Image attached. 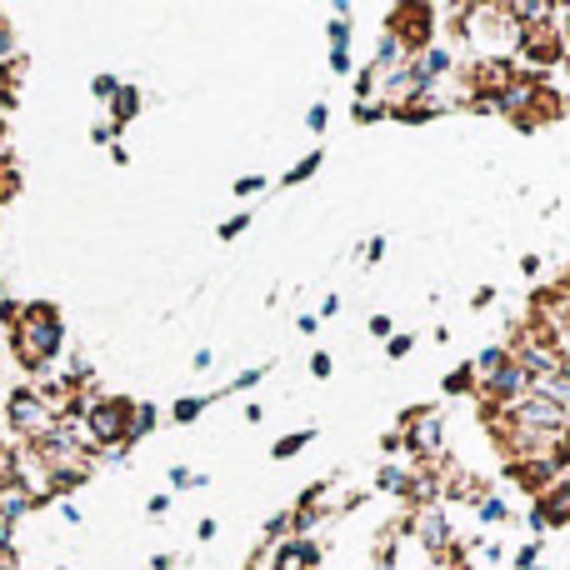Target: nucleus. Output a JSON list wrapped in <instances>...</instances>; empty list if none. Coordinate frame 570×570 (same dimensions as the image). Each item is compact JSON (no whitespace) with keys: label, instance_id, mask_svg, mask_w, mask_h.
<instances>
[{"label":"nucleus","instance_id":"ddd939ff","mask_svg":"<svg viewBox=\"0 0 570 570\" xmlns=\"http://www.w3.org/2000/svg\"><path fill=\"white\" fill-rule=\"evenodd\" d=\"M505 361H511V351H505V345H485V351L475 355V375H491V371H501Z\"/></svg>","mask_w":570,"mask_h":570},{"label":"nucleus","instance_id":"2eb2a0df","mask_svg":"<svg viewBox=\"0 0 570 570\" xmlns=\"http://www.w3.org/2000/svg\"><path fill=\"white\" fill-rule=\"evenodd\" d=\"M150 425H156V405H136V411H130V441H136V435H146Z\"/></svg>","mask_w":570,"mask_h":570},{"label":"nucleus","instance_id":"cd10ccee","mask_svg":"<svg viewBox=\"0 0 570 570\" xmlns=\"http://www.w3.org/2000/svg\"><path fill=\"white\" fill-rule=\"evenodd\" d=\"M331 70L345 76V70H351V50H331Z\"/></svg>","mask_w":570,"mask_h":570},{"label":"nucleus","instance_id":"f03ea898","mask_svg":"<svg viewBox=\"0 0 570 570\" xmlns=\"http://www.w3.org/2000/svg\"><path fill=\"white\" fill-rule=\"evenodd\" d=\"M56 351H60V315L50 305H30L26 325H20V355L36 365V361H50Z\"/></svg>","mask_w":570,"mask_h":570},{"label":"nucleus","instance_id":"39448f33","mask_svg":"<svg viewBox=\"0 0 570 570\" xmlns=\"http://www.w3.org/2000/svg\"><path fill=\"white\" fill-rule=\"evenodd\" d=\"M481 395L491 405H511V401H521V395H531V375H525L515 361H505L501 371L481 375Z\"/></svg>","mask_w":570,"mask_h":570},{"label":"nucleus","instance_id":"2f4dec72","mask_svg":"<svg viewBox=\"0 0 570 570\" xmlns=\"http://www.w3.org/2000/svg\"><path fill=\"white\" fill-rule=\"evenodd\" d=\"M261 375H266V371H246L236 385H230V391H250V385H261Z\"/></svg>","mask_w":570,"mask_h":570},{"label":"nucleus","instance_id":"7ed1b4c3","mask_svg":"<svg viewBox=\"0 0 570 570\" xmlns=\"http://www.w3.org/2000/svg\"><path fill=\"white\" fill-rule=\"evenodd\" d=\"M86 425H90V441H96V445H126L130 441V405L126 401L90 405Z\"/></svg>","mask_w":570,"mask_h":570},{"label":"nucleus","instance_id":"f3484780","mask_svg":"<svg viewBox=\"0 0 570 570\" xmlns=\"http://www.w3.org/2000/svg\"><path fill=\"white\" fill-rule=\"evenodd\" d=\"M315 170H321V150H315V156H305L301 166H291V176H285V186H295V180H311Z\"/></svg>","mask_w":570,"mask_h":570},{"label":"nucleus","instance_id":"9b49d317","mask_svg":"<svg viewBox=\"0 0 570 570\" xmlns=\"http://www.w3.org/2000/svg\"><path fill=\"white\" fill-rule=\"evenodd\" d=\"M375 485H381V491H391V495H405V491H411V475H405L401 465H381V471H375Z\"/></svg>","mask_w":570,"mask_h":570},{"label":"nucleus","instance_id":"423d86ee","mask_svg":"<svg viewBox=\"0 0 570 570\" xmlns=\"http://www.w3.org/2000/svg\"><path fill=\"white\" fill-rule=\"evenodd\" d=\"M10 425H16L20 435H46L50 431V411L30 385H20V391L10 395Z\"/></svg>","mask_w":570,"mask_h":570},{"label":"nucleus","instance_id":"473e14b6","mask_svg":"<svg viewBox=\"0 0 570 570\" xmlns=\"http://www.w3.org/2000/svg\"><path fill=\"white\" fill-rule=\"evenodd\" d=\"M371 335H385V341H391V321H385V315H371Z\"/></svg>","mask_w":570,"mask_h":570},{"label":"nucleus","instance_id":"a211bd4d","mask_svg":"<svg viewBox=\"0 0 570 570\" xmlns=\"http://www.w3.org/2000/svg\"><path fill=\"white\" fill-rule=\"evenodd\" d=\"M331 50H351V20L345 16L331 20Z\"/></svg>","mask_w":570,"mask_h":570},{"label":"nucleus","instance_id":"c9c22d12","mask_svg":"<svg viewBox=\"0 0 570 570\" xmlns=\"http://www.w3.org/2000/svg\"><path fill=\"white\" fill-rule=\"evenodd\" d=\"M116 90H120V86H116L110 76H100V80H96V96H116Z\"/></svg>","mask_w":570,"mask_h":570},{"label":"nucleus","instance_id":"bb28decb","mask_svg":"<svg viewBox=\"0 0 570 570\" xmlns=\"http://www.w3.org/2000/svg\"><path fill=\"white\" fill-rule=\"evenodd\" d=\"M325 120H331V110H325V106H311V116H305V126H311V130H325Z\"/></svg>","mask_w":570,"mask_h":570},{"label":"nucleus","instance_id":"aec40b11","mask_svg":"<svg viewBox=\"0 0 570 570\" xmlns=\"http://www.w3.org/2000/svg\"><path fill=\"white\" fill-rule=\"evenodd\" d=\"M381 116H391V106H381V100H361V106H355V120H361V126H371V120H381Z\"/></svg>","mask_w":570,"mask_h":570},{"label":"nucleus","instance_id":"4468645a","mask_svg":"<svg viewBox=\"0 0 570 570\" xmlns=\"http://www.w3.org/2000/svg\"><path fill=\"white\" fill-rule=\"evenodd\" d=\"M465 561H471L475 570H501V551H481V546H465Z\"/></svg>","mask_w":570,"mask_h":570},{"label":"nucleus","instance_id":"9d476101","mask_svg":"<svg viewBox=\"0 0 570 570\" xmlns=\"http://www.w3.org/2000/svg\"><path fill=\"white\" fill-rule=\"evenodd\" d=\"M315 566H321V546L305 541V535H291L276 551V570H315Z\"/></svg>","mask_w":570,"mask_h":570},{"label":"nucleus","instance_id":"f8f14e48","mask_svg":"<svg viewBox=\"0 0 570 570\" xmlns=\"http://www.w3.org/2000/svg\"><path fill=\"white\" fill-rule=\"evenodd\" d=\"M471 391H475V361L455 365V371L445 375V395H471Z\"/></svg>","mask_w":570,"mask_h":570},{"label":"nucleus","instance_id":"b1692460","mask_svg":"<svg viewBox=\"0 0 570 570\" xmlns=\"http://www.w3.org/2000/svg\"><path fill=\"white\" fill-rule=\"evenodd\" d=\"M481 521H485V525H491V521L501 525V521H511V511H505L501 501H481Z\"/></svg>","mask_w":570,"mask_h":570},{"label":"nucleus","instance_id":"ea45409f","mask_svg":"<svg viewBox=\"0 0 570 570\" xmlns=\"http://www.w3.org/2000/svg\"><path fill=\"white\" fill-rule=\"evenodd\" d=\"M531 570H546V566H531Z\"/></svg>","mask_w":570,"mask_h":570},{"label":"nucleus","instance_id":"5701e85b","mask_svg":"<svg viewBox=\"0 0 570 570\" xmlns=\"http://www.w3.org/2000/svg\"><path fill=\"white\" fill-rule=\"evenodd\" d=\"M411 345H415V335H391V341H385V355L401 361V355H411Z\"/></svg>","mask_w":570,"mask_h":570},{"label":"nucleus","instance_id":"a878e982","mask_svg":"<svg viewBox=\"0 0 570 570\" xmlns=\"http://www.w3.org/2000/svg\"><path fill=\"white\" fill-rule=\"evenodd\" d=\"M311 375H315V381H325V375H331V355H325V351L311 355Z\"/></svg>","mask_w":570,"mask_h":570},{"label":"nucleus","instance_id":"412c9836","mask_svg":"<svg viewBox=\"0 0 570 570\" xmlns=\"http://www.w3.org/2000/svg\"><path fill=\"white\" fill-rule=\"evenodd\" d=\"M200 411H206V401H200V395H186V401H176V421H196Z\"/></svg>","mask_w":570,"mask_h":570},{"label":"nucleus","instance_id":"6e6552de","mask_svg":"<svg viewBox=\"0 0 570 570\" xmlns=\"http://www.w3.org/2000/svg\"><path fill=\"white\" fill-rule=\"evenodd\" d=\"M405 60H411V46H405V40L391 30V36H381V46H375L371 70H375L381 80H391V76H401V70H405Z\"/></svg>","mask_w":570,"mask_h":570},{"label":"nucleus","instance_id":"72a5a7b5","mask_svg":"<svg viewBox=\"0 0 570 570\" xmlns=\"http://www.w3.org/2000/svg\"><path fill=\"white\" fill-rule=\"evenodd\" d=\"M285 531H291V515H276V521L266 525V535H285Z\"/></svg>","mask_w":570,"mask_h":570},{"label":"nucleus","instance_id":"c85d7f7f","mask_svg":"<svg viewBox=\"0 0 570 570\" xmlns=\"http://www.w3.org/2000/svg\"><path fill=\"white\" fill-rule=\"evenodd\" d=\"M246 226H250V220H246V216H236V220H226V226H220V236H226V240H236Z\"/></svg>","mask_w":570,"mask_h":570},{"label":"nucleus","instance_id":"58836bf2","mask_svg":"<svg viewBox=\"0 0 570 570\" xmlns=\"http://www.w3.org/2000/svg\"><path fill=\"white\" fill-rule=\"evenodd\" d=\"M566 461H570V445H566Z\"/></svg>","mask_w":570,"mask_h":570},{"label":"nucleus","instance_id":"0eeeda50","mask_svg":"<svg viewBox=\"0 0 570 570\" xmlns=\"http://www.w3.org/2000/svg\"><path fill=\"white\" fill-rule=\"evenodd\" d=\"M415 415H421V425L411 421V431H405V451H411L415 461H435L441 445H445V425H441L435 411H415Z\"/></svg>","mask_w":570,"mask_h":570},{"label":"nucleus","instance_id":"f704fd0d","mask_svg":"<svg viewBox=\"0 0 570 570\" xmlns=\"http://www.w3.org/2000/svg\"><path fill=\"white\" fill-rule=\"evenodd\" d=\"M10 50L16 46H10V30H6V20H0V60H10Z\"/></svg>","mask_w":570,"mask_h":570},{"label":"nucleus","instance_id":"7c9ffc66","mask_svg":"<svg viewBox=\"0 0 570 570\" xmlns=\"http://www.w3.org/2000/svg\"><path fill=\"white\" fill-rule=\"evenodd\" d=\"M525 521H531V531H546V525H551V521H546L541 505H531V511H525Z\"/></svg>","mask_w":570,"mask_h":570},{"label":"nucleus","instance_id":"1a4fd4ad","mask_svg":"<svg viewBox=\"0 0 570 570\" xmlns=\"http://www.w3.org/2000/svg\"><path fill=\"white\" fill-rule=\"evenodd\" d=\"M415 535H421V546L425 551H451V525H445V515L435 511V505H425L421 515H415Z\"/></svg>","mask_w":570,"mask_h":570},{"label":"nucleus","instance_id":"dca6fc26","mask_svg":"<svg viewBox=\"0 0 570 570\" xmlns=\"http://www.w3.org/2000/svg\"><path fill=\"white\" fill-rule=\"evenodd\" d=\"M315 441V431H301V435H285V441H276V461H285V455L305 451V445Z\"/></svg>","mask_w":570,"mask_h":570},{"label":"nucleus","instance_id":"4be33fe9","mask_svg":"<svg viewBox=\"0 0 570 570\" xmlns=\"http://www.w3.org/2000/svg\"><path fill=\"white\" fill-rule=\"evenodd\" d=\"M375 86H381V76H375V70L365 66L361 76H355V96H361V100H371V90H375Z\"/></svg>","mask_w":570,"mask_h":570},{"label":"nucleus","instance_id":"393cba45","mask_svg":"<svg viewBox=\"0 0 570 570\" xmlns=\"http://www.w3.org/2000/svg\"><path fill=\"white\" fill-rule=\"evenodd\" d=\"M256 190H266V180L261 176H240L236 180V196H256Z\"/></svg>","mask_w":570,"mask_h":570},{"label":"nucleus","instance_id":"6ab92c4d","mask_svg":"<svg viewBox=\"0 0 570 570\" xmlns=\"http://www.w3.org/2000/svg\"><path fill=\"white\" fill-rule=\"evenodd\" d=\"M136 100H140L136 90L120 86V90H116V120H130V116H136Z\"/></svg>","mask_w":570,"mask_h":570},{"label":"nucleus","instance_id":"e433bc0d","mask_svg":"<svg viewBox=\"0 0 570 570\" xmlns=\"http://www.w3.org/2000/svg\"><path fill=\"white\" fill-rule=\"evenodd\" d=\"M375 570H391V561H381V566H375Z\"/></svg>","mask_w":570,"mask_h":570},{"label":"nucleus","instance_id":"c756f323","mask_svg":"<svg viewBox=\"0 0 570 570\" xmlns=\"http://www.w3.org/2000/svg\"><path fill=\"white\" fill-rule=\"evenodd\" d=\"M535 556H541V546H521V556H515V566H521V570H531V566H535Z\"/></svg>","mask_w":570,"mask_h":570},{"label":"nucleus","instance_id":"f257e3e1","mask_svg":"<svg viewBox=\"0 0 570 570\" xmlns=\"http://www.w3.org/2000/svg\"><path fill=\"white\" fill-rule=\"evenodd\" d=\"M495 415L511 425V435H525V441L570 431V415L556 401H546V395H521V401H511V405H495Z\"/></svg>","mask_w":570,"mask_h":570},{"label":"nucleus","instance_id":"20e7f679","mask_svg":"<svg viewBox=\"0 0 570 570\" xmlns=\"http://www.w3.org/2000/svg\"><path fill=\"white\" fill-rule=\"evenodd\" d=\"M511 361L521 365L525 375H556V371H566V361L551 351V341H546L541 331H531V335H521V341L511 345Z\"/></svg>","mask_w":570,"mask_h":570},{"label":"nucleus","instance_id":"4c0bfd02","mask_svg":"<svg viewBox=\"0 0 570 570\" xmlns=\"http://www.w3.org/2000/svg\"><path fill=\"white\" fill-rule=\"evenodd\" d=\"M566 66H570V40H566Z\"/></svg>","mask_w":570,"mask_h":570}]
</instances>
